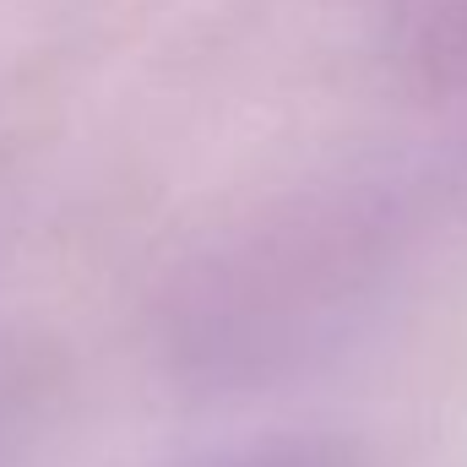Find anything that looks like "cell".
<instances>
[{
	"label": "cell",
	"instance_id": "6da1fadb",
	"mask_svg": "<svg viewBox=\"0 0 467 467\" xmlns=\"http://www.w3.org/2000/svg\"><path fill=\"white\" fill-rule=\"evenodd\" d=\"M424 202L348 185L266 213L180 272L163 305L169 364L196 386H255L327 343L419 239Z\"/></svg>",
	"mask_w": 467,
	"mask_h": 467
},
{
	"label": "cell",
	"instance_id": "3957f363",
	"mask_svg": "<svg viewBox=\"0 0 467 467\" xmlns=\"http://www.w3.org/2000/svg\"><path fill=\"white\" fill-rule=\"evenodd\" d=\"M419 71H424V82H435V88H467V5L446 11V16L424 33V44H419Z\"/></svg>",
	"mask_w": 467,
	"mask_h": 467
},
{
	"label": "cell",
	"instance_id": "7a4b0ae2",
	"mask_svg": "<svg viewBox=\"0 0 467 467\" xmlns=\"http://www.w3.org/2000/svg\"><path fill=\"white\" fill-rule=\"evenodd\" d=\"M196 467H375L369 451H358L353 441H321V435H288V441H261V446H239L218 451Z\"/></svg>",
	"mask_w": 467,
	"mask_h": 467
}]
</instances>
